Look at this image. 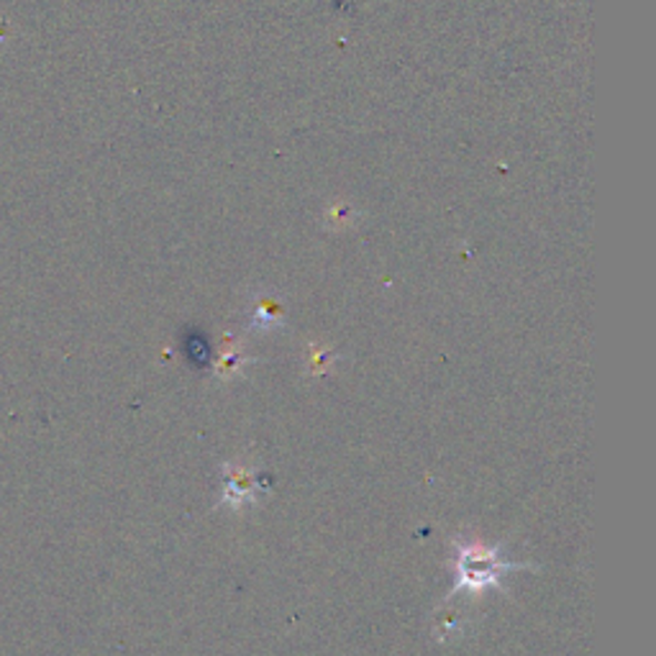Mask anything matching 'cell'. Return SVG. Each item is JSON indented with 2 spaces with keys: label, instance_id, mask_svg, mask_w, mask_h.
<instances>
[{
  "label": "cell",
  "instance_id": "3957f363",
  "mask_svg": "<svg viewBox=\"0 0 656 656\" xmlns=\"http://www.w3.org/2000/svg\"><path fill=\"white\" fill-rule=\"evenodd\" d=\"M249 356L244 352V344L242 339H236L234 334L223 336V344H221V356L215 360V375L221 380H231L236 375H242L244 367H246Z\"/></svg>",
  "mask_w": 656,
  "mask_h": 656
},
{
  "label": "cell",
  "instance_id": "5b68a950",
  "mask_svg": "<svg viewBox=\"0 0 656 656\" xmlns=\"http://www.w3.org/2000/svg\"><path fill=\"white\" fill-rule=\"evenodd\" d=\"M334 352H331L329 346L323 344H311L309 352H305V372H309L311 377H323L329 375L331 370H334Z\"/></svg>",
  "mask_w": 656,
  "mask_h": 656
},
{
  "label": "cell",
  "instance_id": "6da1fadb",
  "mask_svg": "<svg viewBox=\"0 0 656 656\" xmlns=\"http://www.w3.org/2000/svg\"><path fill=\"white\" fill-rule=\"evenodd\" d=\"M526 564H513L503 556V546H487L475 536L454 538V569L456 583L452 595L467 593L472 597L485 595L487 589L503 587V577L523 569Z\"/></svg>",
  "mask_w": 656,
  "mask_h": 656
},
{
  "label": "cell",
  "instance_id": "277c9868",
  "mask_svg": "<svg viewBox=\"0 0 656 656\" xmlns=\"http://www.w3.org/2000/svg\"><path fill=\"white\" fill-rule=\"evenodd\" d=\"M282 323H285V319H282V305L275 301V297L262 295L260 301H256V309H254L249 329L262 331V334H270V331L282 329Z\"/></svg>",
  "mask_w": 656,
  "mask_h": 656
},
{
  "label": "cell",
  "instance_id": "7a4b0ae2",
  "mask_svg": "<svg viewBox=\"0 0 656 656\" xmlns=\"http://www.w3.org/2000/svg\"><path fill=\"white\" fill-rule=\"evenodd\" d=\"M268 487L256 475V470L246 464H223V505L231 511H244L256 503L262 490Z\"/></svg>",
  "mask_w": 656,
  "mask_h": 656
}]
</instances>
